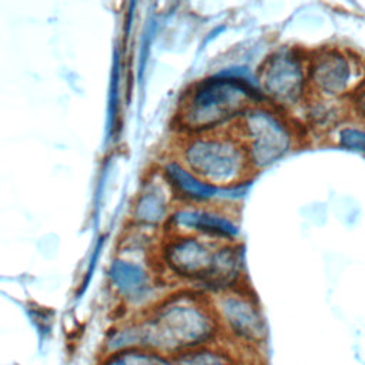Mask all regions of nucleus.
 Segmentation results:
<instances>
[{"label": "nucleus", "instance_id": "16", "mask_svg": "<svg viewBox=\"0 0 365 365\" xmlns=\"http://www.w3.org/2000/svg\"><path fill=\"white\" fill-rule=\"evenodd\" d=\"M174 365H237L231 352L217 344L190 349L173 356Z\"/></svg>", "mask_w": 365, "mask_h": 365}, {"label": "nucleus", "instance_id": "4", "mask_svg": "<svg viewBox=\"0 0 365 365\" xmlns=\"http://www.w3.org/2000/svg\"><path fill=\"white\" fill-rule=\"evenodd\" d=\"M230 128L241 141L252 171L275 164L298 141L295 125L281 110L267 103L248 107Z\"/></svg>", "mask_w": 365, "mask_h": 365}, {"label": "nucleus", "instance_id": "9", "mask_svg": "<svg viewBox=\"0 0 365 365\" xmlns=\"http://www.w3.org/2000/svg\"><path fill=\"white\" fill-rule=\"evenodd\" d=\"M171 221L178 234H195L221 242H232L238 232V224L225 212L208 208L180 210Z\"/></svg>", "mask_w": 365, "mask_h": 365}, {"label": "nucleus", "instance_id": "12", "mask_svg": "<svg viewBox=\"0 0 365 365\" xmlns=\"http://www.w3.org/2000/svg\"><path fill=\"white\" fill-rule=\"evenodd\" d=\"M164 173L174 190L187 200L208 201L220 194V188L201 180L180 161L167 163Z\"/></svg>", "mask_w": 365, "mask_h": 365}, {"label": "nucleus", "instance_id": "17", "mask_svg": "<svg viewBox=\"0 0 365 365\" xmlns=\"http://www.w3.org/2000/svg\"><path fill=\"white\" fill-rule=\"evenodd\" d=\"M331 135L336 147L365 157V124L358 121H344L331 133Z\"/></svg>", "mask_w": 365, "mask_h": 365}, {"label": "nucleus", "instance_id": "14", "mask_svg": "<svg viewBox=\"0 0 365 365\" xmlns=\"http://www.w3.org/2000/svg\"><path fill=\"white\" fill-rule=\"evenodd\" d=\"M98 365H174L173 358L150 348H130L101 355Z\"/></svg>", "mask_w": 365, "mask_h": 365}, {"label": "nucleus", "instance_id": "3", "mask_svg": "<svg viewBox=\"0 0 365 365\" xmlns=\"http://www.w3.org/2000/svg\"><path fill=\"white\" fill-rule=\"evenodd\" d=\"M181 157L190 171L217 188L245 182L252 173L245 150L231 128L190 137Z\"/></svg>", "mask_w": 365, "mask_h": 365}, {"label": "nucleus", "instance_id": "5", "mask_svg": "<svg viewBox=\"0 0 365 365\" xmlns=\"http://www.w3.org/2000/svg\"><path fill=\"white\" fill-rule=\"evenodd\" d=\"M257 81L267 101L278 110L304 106L308 96V54L295 47H279L262 61Z\"/></svg>", "mask_w": 365, "mask_h": 365}, {"label": "nucleus", "instance_id": "7", "mask_svg": "<svg viewBox=\"0 0 365 365\" xmlns=\"http://www.w3.org/2000/svg\"><path fill=\"white\" fill-rule=\"evenodd\" d=\"M221 331L234 339L251 345L262 344L267 338V324L258 301L241 287L215 295L211 302Z\"/></svg>", "mask_w": 365, "mask_h": 365}, {"label": "nucleus", "instance_id": "13", "mask_svg": "<svg viewBox=\"0 0 365 365\" xmlns=\"http://www.w3.org/2000/svg\"><path fill=\"white\" fill-rule=\"evenodd\" d=\"M168 202L161 188H148L141 192L134 205V218L140 224L157 225L167 218Z\"/></svg>", "mask_w": 365, "mask_h": 365}, {"label": "nucleus", "instance_id": "11", "mask_svg": "<svg viewBox=\"0 0 365 365\" xmlns=\"http://www.w3.org/2000/svg\"><path fill=\"white\" fill-rule=\"evenodd\" d=\"M244 275L242 247L232 242H221L217 248L211 271L202 284V289L221 294L241 287Z\"/></svg>", "mask_w": 365, "mask_h": 365}, {"label": "nucleus", "instance_id": "1", "mask_svg": "<svg viewBox=\"0 0 365 365\" xmlns=\"http://www.w3.org/2000/svg\"><path fill=\"white\" fill-rule=\"evenodd\" d=\"M145 348L168 356L217 344L221 327L212 304L194 294H178L160 302L141 319Z\"/></svg>", "mask_w": 365, "mask_h": 365}, {"label": "nucleus", "instance_id": "15", "mask_svg": "<svg viewBox=\"0 0 365 365\" xmlns=\"http://www.w3.org/2000/svg\"><path fill=\"white\" fill-rule=\"evenodd\" d=\"M130 348H145V334L141 319L127 322L110 331L103 344V355Z\"/></svg>", "mask_w": 365, "mask_h": 365}, {"label": "nucleus", "instance_id": "10", "mask_svg": "<svg viewBox=\"0 0 365 365\" xmlns=\"http://www.w3.org/2000/svg\"><path fill=\"white\" fill-rule=\"evenodd\" d=\"M108 279L114 291L134 305L144 304L154 292L153 277L144 267L133 261H113L108 268Z\"/></svg>", "mask_w": 365, "mask_h": 365}, {"label": "nucleus", "instance_id": "8", "mask_svg": "<svg viewBox=\"0 0 365 365\" xmlns=\"http://www.w3.org/2000/svg\"><path fill=\"white\" fill-rule=\"evenodd\" d=\"M221 241L202 235L178 234L165 242L161 259L168 274L201 288L211 271Z\"/></svg>", "mask_w": 365, "mask_h": 365}, {"label": "nucleus", "instance_id": "18", "mask_svg": "<svg viewBox=\"0 0 365 365\" xmlns=\"http://www.w3.org/2000/svg\"><path fill=\"white\" fill-rule=\"evenodd\" d=\"M348 115L358 123L365 124V77L345 98Z\"/></svg>", "mask_w": 365, "mask_h": 365}, {"label": "nucleus", "instance_id": "2", "mask_svg": "<svg viewBox=\"0 0 365 365\" xmlns=\"http://www.w3.org/2000/svg\"><path fill=\"white\" fill-rule=\"evenodd\" d=\"M257 78L247 67H231L198 83L182 104L181 121L194 133L220 130L248 107L265 103Z\"/></svg>", "mask_w": 365, "mask_h": 365}, {"label": "nucleus", "instance_id": "6", "mask_svg": "<svg viewBox=\"0 0 365 365\" xmlns=\"http://www.w3.org/2000/svg\"><path fill=\"white\" fill-rule=\"evenodd\" d=\"M362 76L359 60L344 48L322 47L308 54V87L312 97L341 101L362 81Z\"/></svg>", "mask_w": 365, "mask_h": 365}]
</instances>
